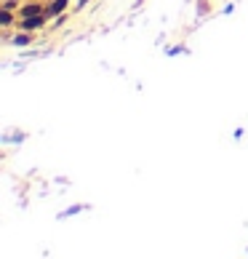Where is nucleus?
<instances>
[{
	"label": "nucleus",
	"mask_w": 248,
	"mask_h": 259,
	"mask_svg": "<svg viewBox=\"0 0 248 259\" xmlns=\"http://www.w3.org/2000/svg\"><path fill=\"white\" fill-rule=\"evenodd\" d=\"M110 0H3V35L8 43H30L80 32Z\"/></svg>",
	"instance_id": "f257e3e1"
}]
</instances>
